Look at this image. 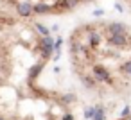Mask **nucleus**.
<instances>
[{"label": "nucleus", "mask_w": 131, "mask_h": 120, "mask_svg": "<svg viewBox=\"0 0 131 120\" xmlns=\"http://www.w3.org/2000/svg\"><path fill=\"white\" fill-rule=\"evenodd\" d=\"M52 56L41 23L0 11V120H81L77 97L45 77Z\"/></svg>", "instance_id": "obj_1"}, {"label": "nucleus", "mask_w": 131, "mask_h": 120, "mask_svg": "<svg viewBox=\"0 0 131 120\" xmlns=\"http://www.w3.org/2000/svg\"><path fill=\"white\" fill-rule=\"evenodd\" d=\"M68 65L75 81L97 99L131 93V29L118 20L75 25L67 38Z\"/></svg>", "instance_id": "obj_2"}, {"label": "nucleus", "mask_w": 131, "mask_h": 120, "mask_svg": "<svg viewBox=\"0 0 131 120\" xmlns=\"http://www.w3.org/2000/svg\"><path fill=\"white\" fill-rule=\"evenodd\" d=\"M95 0H0V7L20 18H45L70 15Z\"/></svg>", "instance_id": "obj_3"}, {"label": "nucleus", "mask_w": 131, "mask_h": 120, "mask_svg": "<svg viewBox=\"0 0 131 120\" xmlns=\"http://www.w3.org/2000/svg\"><path fill=\"white\" fill-rule=\"evenodd\" d=\"M122 2H124V4H126V6H127V7L131 9V0H122Z\"/></svg>", "instance_id": "obj_4"}]
</instances>
